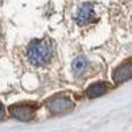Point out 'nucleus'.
<instances>
[{
	"label": "nucleus",
	"mask_w": 132,
	"mask_h": 132,
	"mask_svg": "<svg viewBox=\"0 0 132 132\" xmlns=\"http://www.w3.org/2000/svg\"><path fill=\"white\" fill-rule=\"evenodd\" d=\"M3 116H4V107L0 103V119H3Z\"/></svg>",
	"instance_id": "8"
},
{
	"label": "nucleus",
	"mask_w": 132,
	"mask_h": 132,
	"mask_svg": "<svg viewBox=\"0 0 132 132\" xmlns=\"http://www.w3.org/2000/svg\"><path fill=\"white\" fill-rule=\"evenodd\" d=\"M87 68V61L85 57H78L73 62V73L75 77H79Z\"/></svg>",
	"instance_id": "7"
},
{
	"label": "nucleus",
	"mask_w": 132,
	"mask_h": 132,
	"mask_svg": "<svg viewBox=\"0 0 132 132\" xmlns=\"http://www.w3.org/2000/svg\"><path fill=\"white\" fill-rule=\"evenodd\" d=\"M11 114L13 118L21 120V122H29L35 115V111L28 106H13L11 107Z\"/></svg>",
	"instance_id": "3"
},
{
	"label": "nucleus",
	"mask_w": 132,
	"mask_h": 132,
	"mask_svg": "<svg viewBox=\"0 0 132 132\" xmlns=\"http://www.w3.org/2000/svg\"><path fill=\"white\" fill-rule=\"evenodd\" d=\"M74 107L73 102L69 101L68 98H54V99H50L48 102V108L53 114H63V112H68Z\"/></svg>",
	"instance_id": "2"
},
{
	"label": "nucleus",
	"mask_w": 132,
	"mask_h": 132,
	"mask_svg": "<svg viewBox=\"0 0 132 132\" xmlns=\"http://www.w3.org/2000/svg\"><path fill=\"white\" fill-rule=\"evenodd\" d=\"M106 91H107V85L103 82H96L89 86V89L86 90V94L89 98H98V96H102Z\"/></svg>",
	"instance_id": "6"
},
{
	"label": "nucleus",
	"mask_w": 132,
	"mask_h": 132,
	"mask_svg": "<svg viewBox=\"0 0 132 132\" xmlns=\"http://www.w3.org/2000/svg\"><path fill=\"white\" fill-rule=\"evenodd\" d=\"M28 60L35 66H42L50 61L52 58V48L45 41L35 40L29 44L27 52Z\"/></svg>",
	"instance_id": "1"
},
{
	"label": "nucleus",
	"mask_w": 132,
	"mask_h": 132,
	"mask_svg": "<svg viewBox=\"0 0 132 132\" xmlns=\"http://www.w3.org/2000/svg\"><path fill=\"white\" fill-rule=\"evenodd\" d=\"M94 8L93 5L90 4H83L79 9L78 12H77V21H78V24L83 25V24H87L90 23V21L94 19Z\"/></svg>",
	"instance_id": "4"
},
{
	"label": "nucleus",
	"mask_w": 132,
	"mask_h": 132,
	"mask_svg": "<svg viewBox=\"0 0 132 132\" xmlns=\"http://www.w3.org/2000/svg\"><path fill=\"white\" fill-rule=\"evenodd\" d=\"M132 78V63H124L118 68L114 73V81L116 83H122Z\"/></svg>",
	"instance_id": "5"
}]
</instances>
